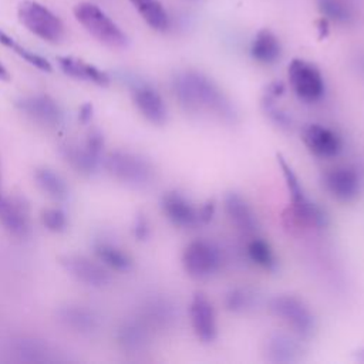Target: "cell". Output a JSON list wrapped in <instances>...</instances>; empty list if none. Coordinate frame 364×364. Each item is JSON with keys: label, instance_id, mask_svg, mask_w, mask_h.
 <instances>
[{"label": "cell", "instance_id": "obj_17", "mask_svg": "<svg viewBox=\"0 0 364 364\" xmlns=\"http://www.w3.org/2000/svg\"><path fill=\"white\" fill-rule=\"evenodd\" d=\"M131 98L138 112L152 125H164L168 121V107L159 91L148 82H134Z\"/></svg>", "mask_w": 364, "mask_h": 364}, {"label": "cell", "instance_id": "obj_8", "mask_svg": "<svg viewBox=\"0 0 364 364\" xmlns=\"http://www.w3.org/2000/svg\"><path fill=\"white\" fill-rule=\"evenodd\" d=\"M104 136L98 129H91L82 144L67 142L60 148L64 161L80 175L92 176L104 159Z\"/></svg>", "mask_w": 364, "mask_h": 364}, {"label": "cell", "instance_id": "obj_38", "mask_svg": "<svg viewBox=\"0 0 364 364\" xmlns=\"http://www.w3.org/2000/svg\"><path fill=\"white\" fill-rule=\"evenodd\" d=\"M317 30H318V38H324L328 34V18L321 17L317 20Z\"/></svg>", "mask_w": 364, "mask_h": 364}, {"label": "cell", "instance_id": "obj_24", "mask_svg": "<svg viewBox=\"0 0 364 364\" xmlns=\"http://www.w3.org/2000/svg\"><path fill=\"white\" fill-rule=\"evenodd\" d=\"M34 182L38 189L53 200L63 202L68 198L70 189L65 179L48 166H40L34 171Z\"/></svg>", "mask_w": 364, "mask_h": 364}, {"label": "cell", "instance_id": "obj_16", "mask_svg": "<svg viewBox=\"0 0 364 364\" xmlns=\"http://www.w3.org/2000/svg\"><path fill=\"white\" fill-rule=\"evenodd\" d=\"M0 225L13 236L24 239L31 232L30 208L24 198L0 191Z\"/></svg>", "mask_w": 364, "mask_h": 364}, {"label": "cell", "instance_id": "obj_7", "mask_svg": "<svg viewBox=\"0 0 364 364\" xmlns=\"http://www.w3.org/2000/svg\"><path fill=\"white\" fill-rule=\"evenodd\" d=\"M220 249L210 240L195 239L189 242L181 255L183 272L193 280H208L222 267Z\"/></svg>", "mask_w": 364, "mask_h": 364}, {"label": "cell", "instance_id": "obj_40", "mask_svg": "<svg viewBox=\"0 0 364 364\" xmlns=\"http://www.w3.org/2000/svg\"><path fill=\"white\" fill-rule=\"evenodd\" d=\"M0 191H1V164H0Z\"/></svg>", "mask_w": 364, "mask_h": 364}, {"label": "cell", "instance_id": "obj_15", "mask_svg": "<svg viewBox=\"0 0 364 364\" xmlns=\"http://www.w3.org/2000/svg\"><path fill=\"white\" fill-rule=\"evenodd\" d=\"M189 321L195 337L209 344L218 337V317L212 301L202 291H195L189 303Z\"/></svg>", "mask_w": 364, "mask_h": 364}, {"label": "cell", "instance_id": "obj_2", "mask_svg": "<svg viewBox=\"0 0 364 364\" xmlns=\"http://www.w3.org/2000/svg\"><path fill=\"white\" fill-rule=\"evenodd\" d=\"M102 166L115 181L132 189H146L156 179L154 164L146 156L132 151L117 149L107 154Z\"/></svg>", "mask_w": 364, "mask_h": 364}, {"label": "cell", "instance_id": "obj_21", "mask_svg": "<svg viewBox=\"0 0 364 364\" xmlns=\"http://www.w3.org/2000/svg\"><path fill=\"white\" fill-rule=\"evenodd\" d=\"M57 63L61 71L71 78L92 82L98 87H107L111 82V78L105 71L81 58L73 55H60L57 57Z\"/></svg>", "mask_w": 364, "mask_h": 364}, {"label": "cell", "instance_id": "obj_20", "mask_svg": "<svg viewBox=\"0 0 364 364\" xmlns=\"http://www.w3.org/2000/svg\"><path fill=\"white\" fill-rule=\"evenodd\" d=\"M57 314L67 328L81 334H91L100 327V316L87 306L67 304L63 306Z\"/></svg>", "mask_w": 364, "mask_h": 364}, {"label": "cell", "instance_id": "obj_10", "mask_svg": "<svg viewBox=\"0 0 364 364\" xmlns=\"http://www.w3.org/2000/svg\"><path fill=\"white\" fill-rule=\"evenodd\" d=\"M321 183L333 199L343 203L355 200L364 186L361 172L357 166L350 164H341L326 169L321 175Z\"/></svg>", "mask_w": 364, "mask_h": 364}, {"label": "cell", "instance_id": "obj_1", "mask_svg": "<svg viewBox=\"0 0 364 364\" xmlns=\"http://www.w3.org/2000/svg\"><path fill=\"white\" fill-rule=\"evenodd\" d=\"M172 92L183 111L212 117L225 124H236L239 111L230 97L206 74L185 70L172 78Z\"/></svg>", "mask_w": 364, "mask_h": 364}, {"label": "cell", "instance_id": "obj_32", "mask_svg": "<svg viewBox=\"0 0 364 364\" xmlns=\"http://www.w3.org/2000/svg\"><path fill=\"white\" fill-rule=\"evenodd\" d=\"M16 354L23 361H43L47 355V347L38 340L34 338H20L14 344Z\"/></svg>", "mask_w": 364, "mask_h": 364}, {"label": "cell", "instance_id": "obj_34", "mask_svg": "<svg viewBox=\"0 0 364 364\" xmlns=\"http://www.w3.org/2000/svg\"><path fill=\"white\" fill-rule=\"evenodd\" d=\"M318 9L326 18L347 21L351 17L350 9L341 0H318Z\"/></svg>", "mask_w": 364, "mask_h": 364}, {"label": "cell", "instance_id": "obj_36", "mask_svg": "<svg viewBox=\"0 0 364 364\" xmlns=\"http://www.w3.org/2000/svg\"><path fill=\"white\" fill-rule=\"evenodd\" d=\"M215 210H216V205H215V200H213V199H208L205 203H202V205L199 206L202 225H206V223H209V222L213 219Z\"/></svg>", "mask_w": 364, "mask_h": 364}, {"label": "cell", "instance_id": "obj_30", "mask_svg": "<svg viewBox=\"0 0 364 364\" xmlns=\"http://www.w3.org/2000/svg\"><path fill=\"white\" fill-rule=\"evenodd\" d=\"M257 294L250 287H232L225 293L223 304L230 313H245L255 307Z\"/></svg>", "mask_w": 364, "mask_h": 364}, {"label": "cell", "instance_id": "obj_35", "mask_svg": "<svg viewBox=\"0 0 364 364\" xmlns=\"http://www.w3.org/2000/svg\"><path fill=\"white\" fill-rule=\"evenodd\" d=\"M131 233L135 240L138 242H145L151 236V223L149 219L146 218L145 213L138 212L132 220L131 225Z\"/></svg>", "mask_w": 364, "mask_h": 364}, {"label": "cell", "instance_id": "obj_18", "mask_svg": "<svg viewBox=\"0 0 364 364\" xmlns=\"http://www.w3.org/2000/svg\"><path fill=\"white\" fill-rule=\"evenodd\" d=\"M297 336L286 333H272L263 343V354L267 361L276 364L297 363L303 357V347Z\"/></svg>", "mask_w": 364, "mask_h": 364}, {"label": "cell", "instance_id": "obj_29", "mask_svg": "<svg viewBox=\"0 0 364 364\" xmlns=\"http://www.w3.org/2000/svg\"><path fill=\"white\" fill-rule=\"evenodd\" d=\"M279 100L280 98H276L263 92L262 109L273 125H276L282 131H291L294 127V119L291 114L279 104Z\"/></svg>", "mask_w": 364, "mask_h": 364}, {"label": "cell", "instance_id": "obj_28", "mask_svg": "<svg viewBox=\"0 0 364 364\" xmlns=\"http://www.w3.org/2000/svg\"><path fill=\"white\" fill-rule=\"evenodd\" d=\"M145 320L155 327H168L175 321V306L166 299H152L144 307Z\"/></svg>", "mask_w": 364, "mask_h": 364}, {"label": "cell", "instance_id": "obj_3", "mask_svg": "<svg viewBox=\"0 0 364 364\" xmlns=\"http://www.w3.org/2000/svg\"><path fill=\"white\" fill-rule=\"evenodd\" d=\"M276 159H277V165L280 168L282 176L284 179V185L291 202L290 205L291 222L297 226H304V228H316V229L326 228L327 216L324 210L307 198L299 176L296 175L293 168L289 165V162L280 154L276 155Z\"/></svg>", "mask_w": 364, "mask_h": 364}, {"label": "cell", "instance_id": "obj_12", "mask_svg": "<svg viewBox=\"0 0 364 364\" xmlns=\"http://www.w3.org/2000/svg\"><path fill=\"white\" fill-rule=\"evenodd\" d=\"M159 208L166 220L175 228L193 229L202 225L199 206L179 191L165 192L159 199Z\"/></svg>", "mask_w": 364, "mask_h": 364}, {"label": "cell", "instance_id": "obj_5", "mask_svg": "<svg viewBox=\"0 0 364 364\" xmlns=\"http://www.w3.org/2000/svg\"><path fill=\"white\" fill-rule=\"evenodd\" d=\"M73 11L77 21L101 44L109 48H124L128 46L125 33L97 4L82 1L75 4Z\"/></svg>", "mask_w": 364, "mask_h": 364}, {"label": "cell", "instance_id": "obj_11", "mask_svg": "<svg viewBox=\"0 0 364 364\" xmlns=\"http://www.w3.org/2000/svg\"><path fill=\"white\" fill-rule=\"evenodd\" d=\"M14 107L33 122L55 129L64 124L65 115L63 107L53 97L47 94H30L18 97L14 101Z\"/></svg>", "mask_w": 364, "mask_h": 364}, {"label": "cell", "instance_id": "obj_23", "mask_svg": "<svg viewBox=\"0 0 364 364\" xmlns=\"http://www.w3.org/2000/svg\"><path fill=\"white\" fill-rule=\"evenodd\" d=\"M282 46L277 36L269 30L262 28L257 31L250 43V55L260 64H273L280 58Z\"/></svg>", "mask_w": 364, "mask_h": 364}, {"label": "cell", "instance_id": "obj_33", "mask_svg": "<svg viewBox=\"0 0 364 364\" xmlns=\"http://www.w3.org/2000/svg\"><path fill=\"white\" fill-rule=\"evenodd\" d=\"M43 226L53 233H63L68 228V216L61 208H46L40 213Z\"/></svg>", "mask_w": 364, "mask_h": 364}, {"label": "cell", "instance_id": "obj_31", "mask_svg": "<svg viewBox=\"0 0 364 364\" xmlns=\"http://www.w3.org/2000/svg\"><path fill=\"white\" fill-rule=\"evenodd\" d=\"M0 44H3L4 47L10 48L11 51H14L20 58H23L24 61H27L28 64H31L33 67L50 73L53 71V67L50 64V61L47 58H44L43 55L26 48L24 46H21L20 43H17L13 37H10L7 33H4L3 30H0Z\"/></svg>", "mask_w": 364, "mask_h": 364}, {"label": "cell", "instance_id": "obj_26", "mask_svg": "<svg viewBox=\"0 0 364 364\" xmlns=\"http://www.w3.org/2000/svg\"><path fill=\"white\" fill-rule=\"evenodd\" d=\"M144 21L156 31H165L169 26V18L162 4L158 0H129Z\"/></svg>", "mask_w": 364, "mask_h": 364}, {"label": "cell", "instance_id": "obj_25", "mask_svg": "<svg viewBox=\"0 0 364 364\" xmlns=\"http://www.w3.org/2000/svg\"><path fill=\"white\" fill-rule=\"evenodd\" d=\"M117 340L127 351H141L148 344V328L144 323L136 320L124 321L117 331Z\"/></svg>", "mask_w": 364, "mask_h": 364}, {"label": "cell", "instance_id": "obj_9", "mask_svg": "<svg viewBox=\"0 0 364 364\" xmlns=\"http://www.w3.org/2000/svg\"><path fill=\"white\" fill-rule=\"evenodd\" d=\"M287 80L294 95L306 102H318L326 92V82L318 67L301 58H293L287 67Z\"/></svg>", "mask_w": 364, "mask_h": 364}, {"label": "cell", "instance_id": "obj_14", "mask_svg": "<svg viewBox=\"0 0 364 364\" xmlns=\"http://www.w3.org/2000/svg\"><path fill=\"white\" fill-rule=\"evenodd\" d=\"M301 139L307 151L318 159H334L343 151V139L333 128L311 122L303 128Z\"/></svg>", "mask_w": 364, "mask_h": 364}, {"label": "cell", "instance_id": "obj_22", "mask_svg": "<svg viewBox=\"0 0 364 364\" xmlns=\"http://www.w3.org/2000/svg\"><path fill=\"white\" fill-rule=\"evenodd\" d=\"M92 250H94L95 259L100 260L109 270H114L118 273H127L134 266V260L128 255V252H125L122 247H119L112 242H108L104 239L95 240L92 245Z\"/></svg>", "mask_w": 364, "mask_h": 364}, {"label": "cell", "instance_id": "obj_6", "mask_svg": "<svg viewBox=\"0 0 364 364\" xmlns=\"http://www.w3.org/2000/svg\"><path fill=\"white\" fill-rule=\"evenodd\" d=\"M20 23L38 38L57 44L65 36L63 21L46 6L34 0H23L17 6Z\"/></svg>", "mask_w": 364, "mask_h": 364}, {"label": "cell", "instance_id": "obj_13", "mask_svg": "<svg viewBox=\"0 0 364 364\" xmlns=\"http://www.w3.org/2000/svg\"><path fill=\"white\" fill-rule=\"evenodd\" d=\"M64 270L84 286L101 289L109 284L111 276L108 269L100 262L82 255H64L60 257Z\"/></svg>", "mask_w": 364, "mask_h": 364}, {"label": "cell", "instance_id": "obj_4", "mask_svg": "<svg viewBox=\"0 0 364 364\" xmlns=\"http://www.w3.org/2000/svg\"><path fill=\"white\" fill-rule=\"evenodd\" d=\"M270 313L282 320L300 340L314 336L317 321L310 307L297 296L277 294L269 300Z\"/></svg>", "mask_w": 364, "mask_h": 364}, {"label": "cell", "instance_id": "obj_19", "mask_svg": "<svg viewBox=\"0 0 364 364\" xmlns=\"http://www.w3.org/2000/svg\"><path fill=\"white\" fill-rule=\"evenodd\" d=\"M223 210L229 222L243 233H255L259 229V218L250 203L237 192L230 191L223 196Z\"/></svg>", "mask_w": 364, "mask_h": 364}, {"label": "cell", "instance_id": "obj_27", "mask_svg": "<svg viewBox=\"0 0 364 364\" xmlns=\"http://www.w3.org/2000/svg\"><path fill=\"white\" fill-rule=\"evenodd\" d=\"M246 253L253 264L266 272H273L277 267V259L270 243L262 237L252 239L246 246Z\"/></svg>", "mask_w": 364, "mask_h": 364}, {"label": "cell", "instance_id": "obj_39", "mask_svg": "<svg viewBox=\"0 0 364 364\" xmlns=\"http://www.w3.org/2000/svg\"><path fill=\"white\" fill-rule=\"evenodd\" d=\"M0 81H10V74L1 61H0Z\"/></svg>", "mask_w": 364, "mask_h": 364}, {"label": "cell", "instance_id": "obj_37", "mask_svg": "<svg viewBox=\"0 0 364 364\" xmlns=\"http://www.w3.org/2000/svg\"><path fill=\"white\" fill-rule=\"evenodd\" d=\"M94 115V107L91 102H85L78 109V119L81 124H88L92 119Z\"/></svg>", "mask_w": 364, "mask_h": 364}]
</instances>
